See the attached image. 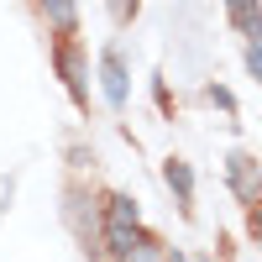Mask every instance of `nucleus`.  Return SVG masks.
<instances>
[{
    "mask_svg": "<svg viewBox=\"0 0 262 262\" xmlns=\"http://www.w3.org/2000/svg\"><path fill=\"white\" fill-rule=\"evenodd\" d=\"M42 16H48V27L63 32V37H69V32H74V21H79L74 0H42Z\"/></svg>",
    "mask_w": 262,
    "mask_h": 262,
    "instance_id": "423d86ee",
    "label": "nucleus"
},
{
    "mask_svg": "<svg viewBox=\"0 0 262 262\" xmlns=\"http://www.w3.org/2000/svg\"><path fill=\"white\" fill-rule=\"evenodd\" d=\"M226 173H231V189H236V200H242V205H257V200H262V173H257V163L247 158V152H231Z\"/></svg>",
    "mask_w": 262,
    "mask_h": 262,
    "instance_id": "f03ea898",
    "label": "nucleus"
},
{
    "mask_svg": "<svg viewBox=\"0 0 262 262\" xmlns=\"http://www.w3.org/2000/svg\"><path fill=\"white\" fill-rule=\"evenodd\" d=\"M137 242H142V215H137V200H126V194H111V200H105V247H111V252L126 262Z\"/></svg>",
    "mask_w": 262,
    "mask_h": 262,
    "instance_id": "f257e3e1",
    "label": "nucleus"
},
{
    "mask_svg": "<svg viewBox=\"0 0 262 262\" xmlns=\"http://www.w3.org/2000/svg\"><path fill=\"white\" fill-rule=\"evenodd\" d=\"M163 179H168V189H173V194H179V210L189 215V205H194V173H189V163L173 158V163L163 168Z\"/></svg>",
    "mask_w": 262,
    "mask_h": 262,
    "instance_id": "20e7f679",
    "label": "nucleus"
},
{
    "mask_svg": "<svg viewBox=\"0 0 262 262\" xmlns=\"http://www.w3.org/2000/svg\"><path fill=\"white\" fill-rule=\"evenodd\" d=\"M247 69L262 79V42H252V48H247Z\"/></svg>",
    "mask_w": 262,
    "mask_h": 262,
    "instance_id": "9d476101",
    "label": "nucleus"
},
{
    "mask_svg": "<svg viewBox=\"0 0 262 262\" xmlns=\"http://www.w3.org/2000/svg\"><path fill=\"white\" fill-rule=\"evenodd\" d=\"M58 69H63V79H69V90H74V100H84V79H79V58H74V48L63 42L58 48Z\"/></svg>",
    "mask_w": 262,
    "mask_h": 262,
    "instance_id": "0eeeda50",
    "label": "nucleus"
},
{
    "mask_svg": "<svg viewBox=\"0 0 262 262\" xmlns=\"http://www.w3.org/2000/svg\"><path fill=\"white\" fill-rule=\"evenodd\" d=\"M126 262H173V252H168V247H158V242H137Z\"/></svg>",
    "mask_w": 262,
    "mask_h": 262,
    "instance_id": "6e6552de",
    "label": "nucleus"
},
{
    "mask_svg": "<svg viewBox=\"0 0 262 262\" xmlns=\"http://www.w3.org/2000/svg\"><path fill=\"white\" fill-rule=\"evenodd\" d=\"M100 79H105V100H111V111H121V105H126V63H121L116 48L100 58Z\"/></svg>",
    "mask_w": 262,
    "mask_h": 262,
    "instance_id": "7ed1b4c3",
    "label": "nucleus"
},
{
    "mask_svg": "<svg viewBox=\"0 0 262 262\" xmlns=\"http://www.w3.org/2000/svg\"><path fill=\"white\" fill-rule=\"evenodd\" d=\"M226 6H231V21H236V27H242L252 42H262V11L252 6V0H226Z\"/></svg>",
    "mask_w": 262,
    "mask_h": 262,
    "instance_id": "39448f33",
    "label": "nucleus"
},
{
    "mask_svg": "<svg viewBox=\"0 0 262 262\" xmlns=\"http://www.w3.org/2000/svg\"><path fill=\"white\" fill-rule=\"evenodd\" d=\"M252 231H257V242H262V205H252Z\"/></svg>",
    "mask_w": 262,
    "mask_h": 262,
    "instance_id": "9b49d317",
    "label": "nucleus"
},
{
    "mask_svg": "<svg viewBox=\"0 0 262 262\" xmlns=\"http://www.w3.org/2000/svg\"><path fill=\"white\" fill-rule=\"evenodd\" d=\"M111 16H116V21H121V27H126V21H131V16H137V0H111Z\"/></svg>",
    "mask_w": 262,
    "mask_h": 262,
    "instance_id": "1a4fd4ad",
    "label": "nucleus"
}]
</instances>
